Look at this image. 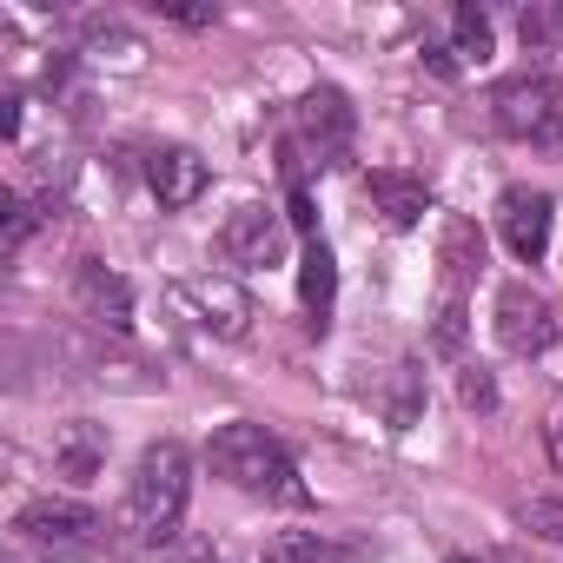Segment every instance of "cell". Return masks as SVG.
I'll return each instance as SVG.
<instances>
[{"label": "cell", "mask_w": 563, "mask_h": 563, "mask_svg": "<svg viewBox=\"0 0 563 563\" xmlns=\"http://www.w3.org/2000/svg\"><path fill=\"white\" fill-rule=\"evenodd\" d=\"M543 444H550V457H556V471H563V398L543 411Z\"/></svg>", "instance_id": "cb8c5ba5"}, {"label": "cell", "mask_w": 563, "mask_h": 563, "mask_svg": "<svg viewBox=\"0 0 563 563\" xmlns=\"http://www.w3.org/2000/svg\"><path fill=\"white\" fill-rule=\"evenodd\" d=\"M490 120H497L510 140L537 146V153H563V87H556L550 74H517V80H504V87L490 93Z\"/></svg>", "instance_id": "3957f363"}, {"label": "cell", "mask_w": 563, "mask_h": 563, "mask_svg": "<svg viewBox=\"0 0 563 563\" xmlns=\"http://www.w3.org/2000/svg\"><path fill=\"white\" fill-rule=\"evenodd\" d=\"M457 398L464 411H497V378L484 365H457Z\"/></svg>", "instance_id": "44dd1931"}, {"label": "cell", "mask_w": 563, "mask_h": 563, "mask_svg": "<svg viewBox=\"0 0 563 563\" xmlns=\"http://www.w3.org/2000/svg\"><path fill=\"white\" fill-rule=\"evenodd\" d=\"M206 464H212V477H225V484L245 490V497L286 504V510H306V504H312V490H306L299 464L286 457V444H278L272 431H258V424H245V418H232V424L212 431Z\"/></svg>", "instance_id": "6da1fadb"}, {"label": "cell", "mask_w": 563, "mask_h": 563, "mask_svg": "<svg viewBox=\"0 0 563 563\" xmlns=\"http://www.w3.org/2000/svg\"><path fill=\"white\" fill-rule=\"evenodd\" d=\"M74 292H80V312H87L93 325H107V332H133V286H126V278H120L113 265L80 258Z\"/></svg>", "instance_id": "30bf717a"}, {"label": "cell", "mask_w": 563, "mask_h": 563, "mask_svg": "<svg viewBox=\"0 0 563 563\" xmlns=\"http://www.w3.org/2000/svg\"><path fill=\"white\" fill-rule=\"evenodd\" d=\"M464 332H471V312H464V292L451 286L444 306H438V325H431V352L438 358H457L464 352Z\"/></svg>", "instance_id": "e0dca14e"}, {"label": "cell", "mask_w": 563, "mask_h": 563, "mask_svg": "<svg viewBox=\"0 0 563 563\" xmlns=\"http://www.w3.org/2000/svg\"><path fill=\"white\" fill-rule=\"evenodd\" d=\"M173 563H225L206 537H192V543H173Z\"/></svg>", "instance_id": "d4e9b609"}, {"label": "cell", "mask_w": 563, "mask_h": 563, "mask_svg": "<svg viewBox=\"0 0 563 563\" xmlns=\"http://www.w3.org/2000/svg\"><path fill=\"white\" fill-rule=\"evenodd\" d=\"M206 179H212V166H206L192 146H159V153H146V186H153V199H159L166 212L192 206V199L206 192Z\"/></svg>", "instance_id": "8fae6325"}, {"label": "cell", "mask_w": 563, "mask_h": 563, "mask_svg": "<svg viewBox=\"0 0 563 563\" xmlns=\"http://www.w3.org/2000/svg\"><path fill=\"white\" fill-rule=\"evenodd\" d=\"M219 258L225 265H278L286 258V219L272 206H239L219 225Z\"/></svg>", "instance_id": "ba28073f"}, {"label": "cell", "mask_w": 563, "mask_h": 563, "mask_svg": "<svg viewBox=\"0 0 563 563\" xmlns=\"http://www.w3.org/2000/svg\"><path fill=\"white\" fill-rule=\"evenodd\" d=\"M365 192H372V206L385 212V225H398V232H411V225L431 212V186H424L418 173H398V166H372V173H365Z\"/></svg>", "instance_id": "4fadbf2b"}, {"label": "cell", "mask_w": 563, "mask_h": 563, "mask_svg": "<svg viewBox=\"0 0 563 563\" xmlns=\"http://www.w3.org/2000/svg\"><path fill=\"white\" fill-rule=\"evenodd\" d=\"M517 523H523L530 537H543V543L563 550V504H556V497H530V504L517 510Z\"/></svg>", "instance_id": "d6986e66"}, {"label": "cell", "mask_w": 563, "mask_h": 563, "mask_svg": "<svg viewBox=\"0 0 563 563\" xmlns=\"http://www.w3.org/2000/svg\"><path fill=\"white\" fill-rule=\"evenodd\" d=\"M517 34H523V47H550L563 34V14L556 8H523L517 14Z\"/></svg>", "instance_id": "7402d4cb"}, {"label": "cell", "mask_w": 563, "mask_h": 563, "mask_svg": "<svg viewBox=\"0 0 563 563\" xmlns=\"http://www.w3.org/2000/svg\"><path fill=\"white\" fill-rule=\"evenodd\" d=\"M451 41H457V67H484L497 54V34H490V14L484 8H457L451 14Z\"/></svg>", "instance_id": "2e32d148"}, {"label": "cell", "mask_w": 563, "mask_h": 563, "mask_svg": "<svg viewBox=\"0 0 563 563\" xmlns=\"http://www.w3.org/2000/svg\"><path fill=\"white\" fill-rule=\"evenodd\" d=\"M292 225H306V232H312V199H306V192H292ZM312 239H319V232H312Z\"/></svg>", "instance_id": "484cf974"}, {"label": "cell", "mask_w": 563, "mask_h": 563, "mask_svg": "<svg viewBox=\"0 0 563 563\" xmlns=\"http://www.w3.org/2000/svg\"><path fill=\"white\" fill-rule=\"evenodd\" d=\"M265 563H352V550L325 530H278L265 543Z\"/></svg>", "instance_id": "9a60e30c"}, {"label": "cell", "mask_w": 563, "mask_h": 563, "mask_svg": "<svg viewBox=\"0 0 563 563\" xmlns=\"http://www.w3.org/2000/svg\"><path fill=\"white\" fill-rule=\"evenodd\" d=\"M186 504H192V457H186V444H173V438L146 444V451H140V464H133V484H126L120 530H126L133 543L159 550V543H173V537H179Z\"/></svg>", "instance_id": "7a4b0ae2"}, {"label": "cell", "mask_w": 563, "mask_h": 563, "mask_svg": "<svg viewBox=\"0 0 563 563\" xmlns=\"http://www.w3.org/2000/svg\"><path fill=\"white\" fill-rule=\"evenodd\" d=\"M352 126H358V120H352V100H345L339 87H312V93L292 107V133H299L306 153H319V166L352 146Z\"/></svg>", "instance_id": "9c48e42d"}, {"label": "cell", "mask_w": 563, "mask_h": 563, "mask_svg": "<svg viewBox=\"0 0 563 563\" xmlns=\"http://www.w3.org/2000/svg\"><path fill=\"white\" fill-rule=\"evenodd\" d=\"M299 299L312 312V325L332 319V299H339V265H332V245L325 239H306V258H299Z\"/></svg>", "instance_id": "5bb4252c"}, {"label": "cell", "mask_w": 563, "mask_h": 563, "mask_svg": "<svg viewBox=\"0 0 563 563\" xmlns=\"http://www.w3.org/2000/svg\"><path fill=\"white\" fill-rule=\"evenodd\" d=\"M14 530H21L34 550H87L107 523H100V510L80 504V497H34V504H21Z\"/></svg>", "instance_id": "5b68a950"}, {"label": "cell", "mask_w": 563, "mask_h": 563, "mask_svg": "<svg viewBox=\"0 0 563 563\" xmlns=\"http://www.w3.org/2000/svg\"><path fill=\"white\" fill-rule=\"evenodd\" d=\"M550 219H556L550 192H537V186H504L497 192V232H504L517 265H537L550 252Z\"/></svg>", "instance_id": "52a82bcc"}, {"label": "cell", "mask_w": 563, "mask_h": 563, "mask_svg": "<svg viewBox=\"0 0 563 563\" xmlns=\"http://www.w3.org/2000/svg\"><path fill=\"white\" fill-rule=\"evenodd\" d=\"M444 265H451V286H457L464 272H477V265H484V239H477V225H471V219H451V225H444Z\"/></svg>", "instance_id": "ac0fdd59"}, {"label": "cell", "mask_w": 563, "mask_h": 563, "mask_svg": "<svg viewBox=\"0 0 563 563\" xmlns=\"http://www.w3.org/2000/svg\"><path fill=\"white\" fill-rule=\"evenodd\" d=\"M451 563H471V556H451Z\"/></svg>", "instance_id": "4316f807"}, {"label": "cell", "mask_w": 563, "mask_h": 563, "mask_svg": "<svg viewBox=\"0 0 563 563\" xmlns=\"http://www.w3.org/2000/svg\"><path fill=\"white\" fill-rule=\"evenodd\" d=\"M173 306H179V319H192V325L212 332V339H245V332H252V299H245L239 278H225V272H192V278H179V286H173Z\"/></svg>", "instance_id": "277c9868"}, {"label": "cell", "mask_w": 563, "mask_h": 563, "mask_svg": "<svg viewBox=\"0 0 563 563\" xmlns=\"http://www.w3.org/2000/svg\"><path fill=\"white\" fill-rule=\"evenodd\" d=\"M107 451H113V431L93 424V418H74V424L54 431V471L67 484H93L107 471Z\"/></svg>", "instance_id": "7c38bea8"}, {"label": "cell", "mask_w": 563, "mask_h": 563, "mask_svg": "<svg viewBox=\"0 0 563 563\" xmlns=\"http://www.w3.org/2000/svg\"><path fill=\"white\" fill-rule=\"evenodd\" d=\"M159 14L179 21V27H212L219 21V8H179V0H159Z\"/></svg>", "instance_id": "603a6c76"}, {"label": "cell", "mask_w": 563, "mask_h": 563, "mask_svg": "<svg viewBox=\"0 0 563 563\" xmlns=\"http://www.w3.org/2000/svg\"><path fill=\"white\" fill-rule=\"evenodd\" d=\"M497 345L510 352V358H543L550 345H556V312L530 292V286H517V278H510V286L497 292Z\"/></svg>", "instance_id": "8992f818"}, {"label": "cell", "mask_w": 563, "mask_h": 563, "mask_svg": "<svg viewBox=\"0 0 563 563\" xmlns=\"http://www.w3.org/2000/svg\"><path fill=\"white\" fill-rule=\"evenodd\" d=\"M27 232H34V206H27L21 192H0V245L21 252V245H27Z\"/></svg>", "instance_id": "ffe728a7"}]
</instances>
